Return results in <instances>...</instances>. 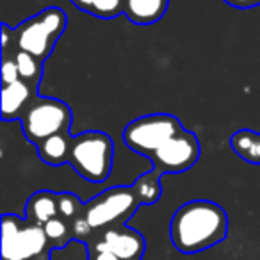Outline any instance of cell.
<instances>
[{
	"label": "cell",
	"mask_w": 260,
	"mask_h": 260,
	"mask_svg": "<svg viewBox=\"0 0 260 260\" xmlns=\"http://www.w3.org/2000/svg\"><path fill=\"white\" fill-rule=\"evenodd\" d=\"M228 216L210 200H192L178 207L170 223V237L180 253L194 255L226 239Z\"/></svg>",
	"instance_id": "obj_1"
},
{
	"label": "cell",
	"mask_w": 260,
	"mask_h": 260,
	"mask_svg": "<svg viewBox=\"0 0 260 260\" xmlns=\"http://www.w3.org/2000/svg\"><path fill=\"white\" fill-rule=\"evenodd\" d=\"M68 16L61 8H47L36 16L23 20L15 29L13 50H22L40 61H47L55 48L59 38L64 34Z\"/></svg>",
	"instance_id": "obj_2"
},
{
	"label": "cell",
	"mask_w": 260,
	"mask_h": 260,
	"mask_svg": "<svg viewBox=\"0 0 260 260\" xmlns=\"http://www.w3.org/2000/svg\"><path fill=\"white\" fill-rule=\"evenodd\" d=\"M114 162V143L100 130H86L73 136L68 164L87 182L100 184L111 175Z\"/></svg>",
	"instance_id": "obj_3"
},
{
	"label": "cell",
	"mask_w": 260,
	"mask_h": 260,
	"mask_svg": "<svg viewBox=\"0 0 260 260\" xmlns=\"http://www.w3.org/2000/svg\"><path fill=\"white\" fill-rule=\"evenodd\" d=\"M52 249L43 226L25 217L4 214L2 216V258L36 260L48 255Z\"/></svg>",
	"instance_id": "obj_4"
},
{
	"label": "cell",
	"mask_w": 260,
	"mask_h": 260,
	"mask_svg": "<svg viewBox=\"0 0 260 260\" xmlns=\"http://www.w3.org/2000/svg\"><path fill=\"white\" fill-rule=\"evenodd\" d=\"M184 128L182 121L173 114L157 112L132 119L123 130V143L126 148L148 159L155 150Z\"/></svg>",
	"instance_id": "obj_5"
},
{
	"label": "cell",
	"mask_w": 260,
	"mask_h": 260,
	"mask_svg": "<svg viewBox=\"0 0 260 260\" xmlns=\"http://www.w3.org/2000/svg\"><path fill=\"white\" fill-rule=\"evenodd\" d=\"M20 123L25 139L36 146L43 139L72 128L73 112L70 105L59 98L38 96L27 109Z\"/></svg>",
	"instance_id": "obj_6"
},
{
	"label": "cell",
	"mask_w": 260,
	"mask_h": 260,
	"mask_svg": "<svg viewBox=\"0 0 260 260\" xmlns=\"http://www.w3.org/2000/svg\"><path fill=\"white\" fill-rule=\"evenodd\" d=\"M139 207L141 202L136 196L132 185H114L86 203L84 217L93 230H105L109 226L125 224Z\"/></svg>",
	"instance_id": "obj_7"
},
{
	"label": "cell",
	"mask_w": 260,
	"mask_h": 260,
	"mask_svg": "<svg viewBox=\"0 0 260 260\" xmlns=\"http://www.w3.org/2000/svg\"><path fill=\"white\" fill-rule=\"evenodd\" d=\"M202 155V145L198 136L187 128H182L170 141L148 157L153 170L162 175H178L189 171Z\"/></svg>",
	"instance_id": "obj_8"
},
{
	"label": "cell",
	"mask_w": 260,
	"mask_h": 260,
	"mask_svg": "<svg viewBox=\"0 0 260 260\" xmlns=\"http://www.w3.org/2000/svg\"><path fill=\"white\" fill-rule=\"evenodd\" d=\"M91 249H107L112 251L119 260L143 258L146 251V241L138 230L125 224L109 226L102 230L100 237L89 241Z\"/></svg>",
	"instance_id": "obj_9"
},
{
	"label": "cell",
	"mask_w": 260,
	"mask_h": 260,
	"mask_svg": "<svg viewBox=\"0 0 260 260\" xmlns=\"http://www.w3.org/2000/svg\"><path fill=\"white\" fill-rule=\"evenodd\" d=\"M40 93L30 89L29 84L23 80H16L13 84H2V112L0 118L4 121H15L22 119L27 109L30 107Z\"/></svg>",
	"instance_id": "obj_10"
},
{
	"label": "cell",
	"mask_w": 260,
	"mask_h": 260,
	"mask_svg": "<svg viewBox=\"0 0 260 260\" xmlns=\"http://www.w3.org/2000/svg\"><path fill=\"white\" fill-rule=\"evenodd\" d=\"M170 0H125L123 16L136 25H152L164 18Z\"/></svg>",
	"instance_id": "obj_11"
},
{
	"label": "cell",
	"mask_w": 260,
	"mask_h": 260,
	"mask_svg": "<svg viewBox=\"0 0 260 260\" xmlns=\"http://www.w3.org/2000/svg\"><path fill=\"white\" fill-rule=\"evenodd\" d=\"M59 216V192L38 191L25 203V219L45 226L50 219Z\"/></svg>",
	"instance_id": "obj_12"
},
{
	"label": "cell",
	"mask_w": 260,
	"mask_h": 260,
	"mask_svg": "<svg viewBox=\"0 0 260 260\" xmlns=\"http://www.w3.org/2000/svg\"><path fill=\"white\" fill-rule=\"evenodd\" d=\"M72 141H73V136L70 134V130H64V132L50 136V138L43 139L40 145H36L38 157H40V160H43L45 164H48V166H62V164H68Z\"/></svg>",
	"instance_id": "obj_13"
},
{
	"label": "cell",
	"mask_w": 260,
	"mask_h": 260,
	"mask_svg": "<svg viewBox=\"0 0 260 260\" xmlns=\"http://www.w3.org/2000/svg\"><path fill=\"white\" fill-rule=\"evenodd\" d=\"M230 148L248 164L260 166V132L251 128H241L230 138Z\"/></svg>",
	"instance_id": "obj_14"
},
{
	"label": "cell",
	"mask_w": 260,
	"mask_h": 260,
	"mask_svg": "<svg viewBox=\"0 0 260 260\" xmlns=\"http://www.w3.org/2000/svg\"><path fill=\"white\" fill-rule=\"evenodd\" d=\"M9 55H13L16 66H18L20 72V80H23L25 84H29L30 89L38 91L41 84V79H43V61H40L34 55L27 54V52L22 50H13L9 52Z\"/></svg>",
	"instance_id": "obj_15"
},
{
	"label": "cell",
	"mask_w": 260,
	"mask_h": 260,
	"mask_svg": "<svg viewBox=\"0 0 260 260\" xmlns=\"http://www.w3.org/2000/svg\"><path fill=\"white\" fill-rule=\"evenodd\" d=\"M160 178H162V173H159L153 168L152 171L143 173L141 177L136 178V182L132 184V189H134L141 205H153V203H157L160 200V196H162Z\"/></svg>",
	"instance_id": "obj_16"
},
{
	"label": "cell",
	"mask_w": 260,
	"mask_h": 260,
	"mask_svg": "<svg viewBox=\"0 0 260 260\" xmlns=\"http://www.w3.org/2000/svg\"><path fill=\"white\" fill-rule=\"evenodd\" d=\"M79 11L100 20H112L123 15L125 0H70Z\"/></svg>",
	"instance_id": "obj_17"
},
{
	"label": "cell",
	"mask_w": 260,
	"mask_h": 260,
	"mask_svg": "<svg viewBox=\"0 0 260 260\" xmlns=\"http://www.w3.org/2000/svg\"><path fill=\"white\" fill-rule=\"evenodd\" d=\"M43 230H45V234H47V239H48V242H50L52 249H62L73 241L72 224H70V221L62 219L61 216L48 221L43 226Z\"/></svg>",
	"instance_id": "obj_18"
},
{
	"label": "cell",
	"mask_w": 260,
	"mask_h": 260,
	"mask_svg": "<svg viewBox=\"0 0 260 260\" xmlns=\"http://www.w3.org/2000/svg\"><path fill=\"white\" fill-rule=\"evenodd\" d=\"M84 207H86V203L80 202V198L77 194H73V192H59V216L62 219L72 223L73 219L82 216Z\"/></svg>",
	"instance_id": "obj_19"
},
{
	"label": "cell",
	"mask_w": 260,
	"mask_h": 260,
	"mask_svg": "<svg viewBox=\"0 0 260 260\" xmlns=\"http://www.w3.org/2000/svg\"><path fill=\"white\" fill-rule=\"evenodd\" d=\"M72 237L73 241H79V242H89L91 239H93V226H91L89 223H87V219L82 216H79L77 219H73L72 223Z\"/></svg>",
	"instance_id": "obj_20"
},
{
	"label": "cell",
	"mask_w": 260,
	"mask_h": 260,
	"mask_svg": "<svg viewBox=\"0 0 260 260\" xmlns=\"http://www.w3.org/2000/svg\"><path fill=\"white\" fill-rule=\"evenodd\" d=\"M2 84H13L16 80H20V72L18 66H16L13 55L2 54Z\"/></svg>",
	"instance_id": "obj_21"
},
{
	"label": "cell",
	"mask_w": 260,
	"mask_h": 260,
	"mask_svg": "<svg viewBox=\"0 0 260 260\" xmlns=\"http://www.w3.org/2000/svg\"><path fill=\"white\" fill-rule=\"evenodd\" d=\"M15 41V29L8 25V23H2V54H8L9 45H13Z\"/></svg>",
	"instance_id": "obj_22"
},
{
	"label": "cell",
	"mask_w": 260,
	"mask_h": 260,
	"mask_svg": "<svg viewBox=\"0 0 260 260\" xmlns=\"http://www.w3.org/2000/svg\"><path fill=\"white\" fill-rule=\"evenodd\" d=\"M223 2L235 9H251L260 6V0H223Z\"/></svg>",
	"instance_id": "obj_23"
},
{
	"label": "cell",
	"mask_w": 260,
	"mask_h": 260,
	"mask_svg": "<svg viewBox=\"0 0 260 260\" xmlns=\"http://www.w3.org/2000/svg\"><path fill=\"white\" fill-rule=\"evenodd\" d=\"M89 260H119L112 251L107 249H91L89 248Z\"/></svg>",
	"instance_id": "obj_24"
},
{
	"label": "cell",
	"mask_w": 260,
	"mask_h": 260,
	"mask_svg": "<svg viewBox=\"0 0 260 260\" xmlns=\"http://www.w3.org/2000/svg\"><path fill=\"white\" fill-rule=\"evenodd\" d=\"M132 260H143V258H132Z\"/></svg>",
	"instance_id": "obj_25"
}]
</instances>
